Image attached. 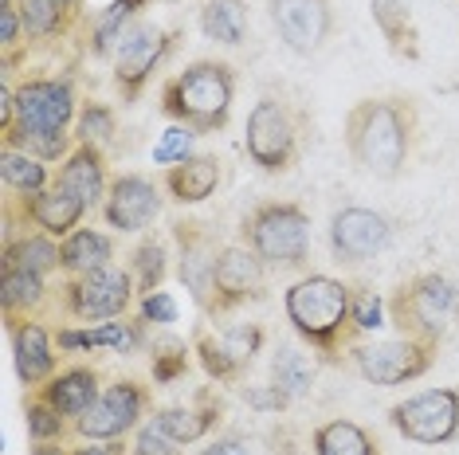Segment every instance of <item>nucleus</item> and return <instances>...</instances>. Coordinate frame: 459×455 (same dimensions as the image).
<instances>
[{"mask_svg":"<svg viewBox=\"0 0 459 455\" xmlns=\"http://www.w3.org/2000/svg\"><path fill=\"white\" fill-rule=\"evenodd\" d=\"M342 142L361 173L377 181H396L412 158L416 142V107L409 95L361 99L346 110Z\"/></svg>","mask_w":459,"mask_h":455,"instance_id":"obj_1","label":"nucleus"},{"mask_svg":"<svg viewBox=\"0 0 459 455\" xmlns=\"http://www.w3.org/2000/svg\"><path fill=\"white\" fill-rule=\"evenodd\" d=\"M283 310L290 330L307 341L326 365L350 357L358 338L353 330V287L333 275H302L283 291Z\"/></svg>","mask_w":459,"mask_h":455,"instance_id":"obj_2","label":"nucleus"},{"mask_svg":"<svg viewBox=\"0 0 459 455\" xmlns=\"http://www.w3.org/2000/svg\"><path fill=\"white\" fill-rule=\"evenodd\" d=\"M236 71L224 59H196L173 79L161 82V110L177 126H189L196 138L221 133L232 122Z\"/></svg>","mask_w":459,"mask_h":455,"instance_id":"obj_3","label":"nucleus"},{"mask_svg":"<svg viewBox=\"0 0 459 455\" xmlns=\"http://www.w3.org/2000/svg\"><path fill=\"white\" fill-rule=\"evenodd\" d=\"M389 322L396 326V334L440 346L459 326V283L440 271L404 279L389 295Z\"/></svg>","mask_w":459,"mask_h":455,"instance_id":"obj_4","label":"nucleus"},{"mask_svg":"<svg viewBox=\"0 0 459 455\" xmlns=\"http://www.w3.org/2000/svg\"><path fill=\"white\" fill-rule=\"evenodd\" d=\"M239 244H247L267 267L302 271L310 260V212L295 201H259L239 220Z\"/></svg>","mask_w":459,"mask_h":455,"instance_id":"obj_5","label":"nucleus"},{"mask_svg":"<svg viewBox=\"0 0 459 455\" xmlns=\"http://www.w3.org/2000/svg\"><path fill=\"white\" fill-rule=\"evenodd\" d=\"M244 150L252 165L267 177L290 173L299 165L302 142H299V122L290 107L275 95H264L247 114V130H244Z\"/></svg>","mask_w":459,"mask_h":455,"instance_id":"obj_6","label":"nucleus"},{"mask_svg":"<svg viewBox=\"0 0 459 455\" xmlns=\"http://www.w3.org/2000/svg\"><path fill=\"white\" fill-rule=\"evenodd\" d=\"M79 118V99L67 79L51 75H32L16 87V122L4 130V150H20V142L32 133H51V130H71Z\"/></svg>","mask_w":459,"mask_h":455,"instance_id":"obj_7","label":"nucleus"},{"mask_svg":"<svg viewBox=\"0 0 459 455\" xmlns=\"http://www.w3.org/2000/svg\"><path fill=\"white\" fill-rule=\"evenodd\" d=\"M436 349L440 346H432V341L396 334V338H381V341H353L350 361L361 373V381L393 389V385H409V381L424 377L428 369L436 365Z\"/></svg>","mask_w":459,"mask_h":455,"instance_id":"obj_8","label":"nucleus"},{"mask_svg":"<svg viewBox=\"0 0 459 455\" xmlns=\"http://www.w3.org/2000/svg\"><path fill=\"white\" fill-rule=\"evenodd\" d=\"M138 295L134 275L126 267H99L87 275H67L59 287L64 310L75 322H110V318H126V310Z\"/></svg>","mask_w":459,"mask_h":455,"instance_id":"obj_9","label":"nucleus"},{"mask_svg":"<svg viewBox=\"0 0 459 455\" xmlns=\"http://www.w3.org/2000/svg\"><path fill=\"white\" fill-rule=\"evenodd\" d=\"M389 424L409 443L440 448L459 436V385L424 389L389 408Z\"/></svg>","mask_w":459,"mask_h":455,"instance_id":"obj_10","label":"nucleus"},{"mask_svg":"<svg viewBox=\"0 0 459 455\" xmlns=\"http://www.w3.org/2000/svg\"><path fill=\"white\" fill-rule=\"evenodd\" d=\"M259 349H264V330L255 322H239L228 330H208V326L193 330V354L208 373V381H216V385H236L252 369Z\"/></svg>","mask_w":459,"mask_h":455,"instance_id":"obj_11","label":"nucleus"},{"mask_svg":"<svg viewBox=\"0 0 459 455\" xmlns=\"http://www.w3.org/2000/svg\"><path fill=\"white\" fill-rule=\"evenodd\" d=\"M177 32L173 28H161V24H150V20H138L122 44L114 47V87L122 95V107H134L142 99L145 82L158 71V64L169 56Z\"/></svg>","mask_w":459,"mask_h":455,"instance_id":"obj_12","label":"nucleus"},{"mask_svg":"<svg viewBox=\"0 0 459 455\" xmlns=\"http://www.w3.org/2000/svg\"><path fill=\"white\" fill-rule=\"evenodd\" d=\"M150 405H153L150 389L138 385V381H130V377H122V381H114V385L102 389V397L75 420V436H82V440H126L130 432H138L145 424Z\"/></svg>","mask_w":459,"mask_h":455,"instance_id":"obj_13","label":"nucleus"},{"mask_svg":"<svg viewBox=\"0 0 459 455\" xmlns=\"http://www.w3.org/2000/svg\"><path fill=\"white\" fill-rule=\"evenodd\" d=\"M267 271L271 267L259 260L247 244H224L216 255V275H212V314L221 318L232 310L267 298Z\"/></svg>","mask_w":459,"mask_h":455,"instance_id":"obj_14","label":"nucleus"},{"mask_svg":"<svg viewBox=\"0 0 459 455\" xmlns=\"http://www.w3.org/2000/svg\"><path fill=\"white\" fill-rule=\"evenodd\" d=\"M173 240H177V279H181V287L208 318L212 314V275H216L221 244H216L212 228L204 220H177Z\"/></svg>","mask_w":459,"mask_h":455,"instance_id":"obj_15","label":"nucleus"},{"mask_svg":"<svg viewBox=\"0 0 459 455\" xmlns=\"http://www.w3.org/2000/svg\"><path fill=\"white\" fill-rule=\"evenodd\" d=\"M393 244V224L389 216L377 209H361V204H346L330 216V252L338 263L358 267L373 255H381Z\"/></svg>","mask_w":459,"mask_h":455,"instance_id":"obj_16","label":"nucleus"},{"mask_svg":"<svg viewBox=\"0 0 459 455\" xmlns=\"http://www.w3.org/2000/svg\"><path fill=\"white\" fill-rule=\"evenodd\" d=\"M267 16L279 39H283V47L302 59L318 56L333 32L330 0H267Z\"/></svg>","mask_w":459,"mask_h":455,"instance_id":"obj_17","label":"nucleus"},{"mask_svg":"<svg viewBox=\"0 0 459 455\" xmlns=\"http://www.w3.org/2000/svg\"><path fill=\"white\" fill-rule=\"evenodd\" d=\"M161 189L153 185V177L145 173H122V177L110 181V193L102 201V220H107L114 232H145L161 212Z\"/></svg>","mask_w":459,"mask_h":455,"instance_id":"obj_18","label":"nucleus"},{"mask_svg":"<svg viewBox=\"0 0 459 455\" xmlns=\"http://www.w3.org/2000/svg\"><path fill=\"white\" fill-rule=\"evenodd\" d=\"M8 196H16V193H8ZM16 201H20V220H24V228H39V232L56 236V240H67L82 224V216L91 212L75 193H67L64 185H56V181H51L44 193L16 196ZM20 220L16 216H4V228H16Z\"/></svg>","mask_w":459,"mask_h":455,"instance_id":"obj_19","label":"nucleus"},{"mask_svg":"<svg viewBox=\"0 0 459 455\" xmlns=\"http://www.w3.org/2000/svg\"><path fill=\"white\" fill-rule=\"evenodd\" d=\"M8 338H13V361H16V377L24 389H39L56 377V334L39 322V318H24V322L8 326Z\"/></svg>","mask_w":459,"mask_h":455,"instance_id":"obj_20","label":"nucleus"},{"mask_svg":"<svg viewBox=\"0 0 459 455\" xmlns=\"http://www.w3.org/2000/svg\"><path fill=\"white\" fill-rule=\"evenodd\" d=\"M59 354H91V349H114V354H138L145 346V322L142 318H110L99 326H59L56 330Z\"/></svg>","mask_w":459,"mask_h":455,"instance_id":"obj_21","label":"nucleus"},{"mask_svg":"<svg viewBox=\"0 0 459 455\" xmlns=\"http://www.w3.org/2000/svg\"><path fill=\"white\" fill-rule=\"evenodd\" d=\"M224 416V405L212 397V389H201L196 392V405H165V408H153V424L165 432L169 440H177L181 448H189V443L204 440L208 432L221 424Z\"/></svg>","mask_w":459,"mask_h":455,"instance_id":"obj_22","label":"nucleus"},{"mask_svg":"<svg viewBox=\"0 0 459 455\" xmlns=\"http://www.w3.org/2000/svg\"><path fill=\"white\" fill-rule=\"evenodd\" d=\"M56 185H64L67 193H75L87 209H95V204L107 201L110 177H107V153H102V146L79 142V146L71 150V158L59 165Z\"/></svg>","mask_w":459,"mask_h":455,"instance_id":"obj_23","label":"nucleus"},{"mask_svg":"<svg viewBox=\"0 0 459 455\" xmlns=\"http://www.w3.org/2000/svg\"><path fill=\"white\" fill-rule=\"evenodd\" d=\"M369 16L377 24L385 47L393 51V59L416 64L424 56L420 28H416V16H412V0H369Z\"/></svg>","mask_w":459,"mask_h":455,"instance_id":"obj_24","label":"nucleus"},{"mask_svg":"<svg viewBox=\"0 0 459 455\" xmlns=\"http://www.w3.org/2000/svg\"><path fill=\"white\" fill-rule=\"evenodd\" d=\"M32 392L44 397L51 408H59L71 424H75L82 412L102 397V377H99V369H91V365H71V369H64V373L51 377L48 385L32 389Z\"/></svg>","mask_w":459,"mask_h":455,"instance_id":"obj_25","label":"nucleus"},{"mask_svg":"<svg viewBox=\"0 0 459 455\" xmlns=\"http://www.w3.org/2000/svg\"><path fill=\"white\" fill-rule=\"evenodd\" d=\"M161 185L177 204H204L208 196L221 189V161L212 153H193L181 165H169L161 173Z\"/></svg>","mask_w":459,"mask_h":455,"instance_id":"obj_26","label":"nucleus"},{"mask_svg":"<svg viewBox=\"0 0 459 455\" xmlns=\"http://www.w3.org/2000/svg\"><path fill=\"white\" fill-rule=\"evenodd\" d=\"M48 303V279L28 271V267H0V306H4V326L36 318Z\"/></svg>","mask_w":459,"mask_h":455,"instance_id":"obj_27","label":"nucleus"},{"mask_svg":"<svg viewBox=\"0 0 459 455\" xmlns=\"http://www.w3.org/2000/svg\"><path fill=\"white\" fill-rule=\"evenodd\" d=\"M0 267H28V271L36 275H51V271H64V252H59L56 236L39 232V228H32V232H13L4 236V260H0Z\"/></svg>","mask_w":459,"mask_h":455,"instance_id":"obj_28","label":"nucleus"},{"mask_svg":"<svg viewBox=\"0 0 459 455\" xmlns=\"http://www.w3.org/2000/svg\"><path fill=\"white\" fill-rule=\"evenodd\" d=\"M59 252H64L67 275H87V271H99V267H110L114 240L107 232H99V228H75L67 240H59Z\"/></svg>","mask_w":459,"mask_h":455,"instance_id":"obj_29","label":"nucleus"},{"mask_svg":"<svg viewBox=\"0 0 459 455\" xmlns=\"http://www.w3.org/2000/svg\"><path fill=\"white\" fill-rule=\"evenodd\" d=\"M145 4L150 0H110L102 13H95V20H91V56H110L122 44V36L138 24Z\"/></svg>","mask_w":459,"mask_h":455,"instance_id":"obj_30","label":"nucleus"},{"mask_svg":"<svg viewBox=\"0 0 459 455\" xmlns=\"http://www.w3.org/2000/svg\"><path fill=\"white\" fill-rule=\"evenodd\" d=\"M201 32L212 44L239 47L247 39V0H204Z\"/></svg>","mask_w":459,"mask_h":455,"instance_id":"obj_31","label":"nucleus"},{"mask_svg":"<svg viewBox=\"0 0 459 455\" xmlns=\"http://www.w3.org/2000/svg\"><path fill=\"white\" fill-rule=\"evenodd\" d=\"M315 455H381V443L353 420H326L315 428Z\"/></svg>","mask_w":459,"mask_h":455,"instance_id":"obj_32","label":"nucleus"},{"mask_svg":"<svg viewBox=\"0 0 459 455\" xmlns=\"http://www.w3.org/2000/svg\"><path fill=\"white\" fill-rule=\"evenodd\" d=\"M28 39H64L75 28L79 13H67L56 0H16Z\"/></svg>","mask_w":459,"mask_h":455,"instance_id":"obj_33","label":"nucleus"},{"mask_svg":"<svg viewBox=\"0 0 459 455\" xmlns=\"http://www.w3.org/2000/svg\"><path fill=\"white\" fill-rule=\"evenodd\" d=\"M0 181H4L8 193L16 196H32V193H44L51 185V173H48V161L32 158L24 150H4L0 153Z\"/></svg>","mask_w":459,"mask_h":455,"instance_id":"obj_34","label":"nucleus"},{"mask_svg":"<svg viewBox=\"0 0 459 455\" xmlns=\"http://www.w3.org/2000/svg\"><path fill=\"white\" fill-rule=\"evenodd\" d=\"M271 385L283 392L287 400L307 397L315 385V361L295 346H279V354L271 357Z\"/></svg>","mask_w":459,"mask_h":455,"instance_id":"obj_35","label":"nucleus"},{"mask_svg":"<svg viewBox=\"0 0 459 455\" xmlns=\"http://www.w3.org/2000/svg\"><path fill=\"white\" fill-rule=\"evenodd\" d=\"M130 275H134L138 295L161 291L165 275H169V252H165L161 236H142V244L134 247V255H130Z\"/></svg>","mask_w":459,"mask_h":455,"instance_id":"obj_36","label":"nucleus"},{"mask_svg":"<svg viewBox=\"0 0 459 455\" xmlns=\"http://www.w3.org/2000/svg\"><path fill=\"white\" fill-rule=\"evenodd\" d=\"M24 424L32 443H59L67 436V416L59 408H51L44 397H36V392L24 400Z\"/></svg>","mask_w":459,"mask_h":455,"instance_id":"obj_37","label":"nucleus"},{"mask_svg":"<svg viewBox=\"0 0 459 455\" xmlns=\"http://www.w3.org/2000/svg\"><path fill=\"white\" fill-rule=\"evenodd\" d=\"M118 133V118L107 102H82L75 118V142H91V146H110Z\"/></svg>","mask_w":459,"mask_h":455,"instance_id":"obj_38","label":"nucleus"},{"mask_svg":"<svg viewBox=\"0 0 459 455\" xmlns=\"http://www.w3.org/2000/svg\"><path fill=\"white\" fill-rule=\"evenodd\" d=\"M389 303L373 291V287H365V283H358L353 287V330L358 334H377V330L389 322Z\"/></svg>","mask_w":459,"mask_h":455,"instance_id":"obj_39","label":"nucleus"},{"mask_svg":"<svg viewBox=\"0 0 459 455\" xmlns=\"http://www.w3.org/2000/svg\"><path fill=\"white\" fill-rule=\"evenodd\" d=\"M158 354H153V381L158 385H173V381H181L189 373V354H185V341H161V346H153Z\"/></svg>","mask_w":459,"mask_h":455,"instance_id":"obj_40","label":"nucleus"},{"mask_svg":"<svg viewBox=\"0 0 459 455\" xmlns=\"http://www.w3.org/2000/svg\"><path fill=\"white\" fill-rule=\"evenodd\" d=\"M193 138L196 133L189 130V126H173L161 133V142L158 146H153V165H165V169H169V165H181L185 158H193Z\"/></svg>","mask_w":459,"mask_h":455,"instance_id":"obj_41","label":"nucleus"},{"mask_svg":"<svg viewBox=\"0 0 459 455\" xmlns=\"http://www.w3.org/2000/svg\"><path fill=\"white\" fill-rule=\"evenodd\" d=\"M130 455H181V443L169 440L153 420H145L138 432H134V451Z\"/></svg>","mask_w":459,"mask_h":455,"instance_id":"obj_42","label":"nucleus"},{"mask_svg":"<svg viewBox=\"0 0 459 455\" xmlns=\"http://www.w3.org/2000/svg\"><path fill=\"white\" fill-rule=\"evenodd\" d=\"M138 318L145 326H173L177 322V298L169 291H153V295H142L138 303Z\"/></svg>","mask_w":459,"mask_h":455,"instance_id":"obj_43","label":"nucleus"},{"mask_svg":"<svg viewBox=\"0 0 459 455\" xmlns=\"http://www.w3.org/2000/svg\"><path fill=\"white\" fill-rule=\"evenodd\" d=\"M244 400L252 408H259V412H283L290 400L279 392L275 385H259V389H244Z\"/></svg>","mask_w":459,"mask_h":455,"instance_id":"obj_44","label":"nucleus"},{"mask_svg":"<svg viewBox=\"0 0 459 455\" xmlns=\"http://www.w3.org/2000/svg\"><path fill=\"white\" fill-rule=\"evenodd\" d=\"M201 455H252V440L239 436V432H228V436L212 440L208 448H201Z\"/></svg>","mask_w":459,"mask_h":455,"instance_id":"obj_45","label":"nucleus"},{"mask_svg":"<svg viewBox=\"0 0 459 455\" xmlns=\"http://www.w3.org/2000/svg\"><path fill=\"white\" fill-rule=\"evenodd\" d=\"M71 455H130L126 440H91L87 448H75Z\"/></svg>","mask_w":459,"mask_h":455,"instance_id":"obj_46","label":"nucleus"},{"mask_svg":"<svg viewBox=\"0 0 459 455\" xmlns=\"http://www.w3.org/2000/svg\"><path fill=\"white\" fill-rule=\"evenodd\" d=\"M28 455H71V451H64V448H56V443H36Z\"/></svg>","mask_w":459,"mask_h":455,"instance_id":"obj_47","label":"nucleus"},{"mask_svg":"<svg viewBox=\"0 0 459 455\" xmlns=\"http://www.w3.org/2000/svg\"><path fill=\"white\" fill-rule=\"evenodd\" d=\"M56 4H64L67 13H79V8H82V0H56Z\"/></svg>","mask_w":459,"mask_h":455,"instance_id":"obj_48","label":"nucleus"},{"mask_svg":"<svg viewBox=\"0 0 459 455\" xmlns=\"http://www.w3.org/2000/svg\"><path fill=\"white\" fill-rule=\"evenodd\" d=\"M283 455H299V451L295 448H283Z\"/></svg>","mask_w":459,"mask_h":455,"instance_id":"obj_49","label":"nucleus"},{"mask_svg":"<svg viewBox=\"0 0 459 455\" xmlns=\"http://www.w3.org/2000/svg\"><path fill=\"white\" fill-rule=\"evenodd\" d=\"M169 4H173V0H169Z\"/></svg>","mask_w":459,"mask_h":455,"instance_id":"obj_50","label":"nucleus"}]
</instances>
